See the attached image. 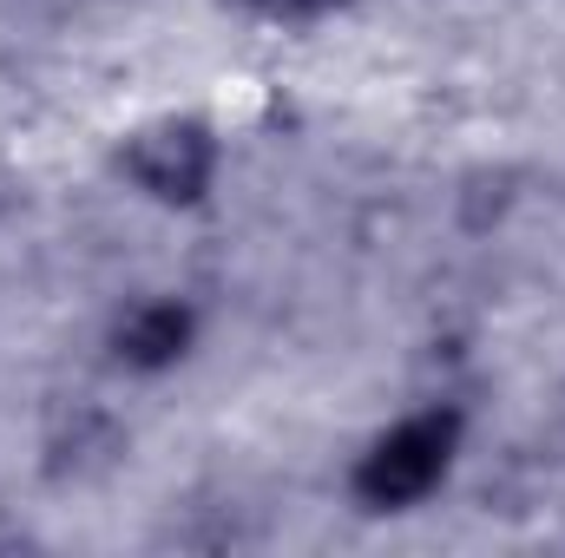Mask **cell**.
Instances as JSON below:
<instances>
[{
  "label": "cell",
  "mask_w": 565,
  "mask_h": 558,
  "mask_svg": "<svg viewBox=\"0 0 565 558\" xmlns=\"http://www.w3.org/2000/svg\"><path fill=\"white\" fill-rule=\"evenodd\" d=\"M447 447V433L440 427H408V433H395L375 460H369V493L375 500H408V493H422L427 480L440 473V453Z\"/></svg>",
  "instance_id": "cell-1"
},
{
  "label": "cell",
  "mask_w": 565,
  "mask_h": 558,
  "mask_svg": "<svg viewBox=\"0 0 565 558\" xmlns=\"http://www.w3.org/2000/svg\"><path fill=\"white\" fill-rule=\"evenodd\" d=\"M132 164H139V178L151 184V191H164V197H191V191L204 184L211 151H204L198 132H151V139H139Z\"/></svg>",
  "instance_id": "cell-2"
},
{
  "label": "cell",
  "mask_w": 565,
  "mask_h": 558,
  "mask_svg": "<svg viewBox=\"0 0 565 558\" xmlns=\"http://www.w3.org/2000/svg\"><path fill=\"white\" fill-rule=\"evenodd\" d=\"M178 342H184V315H171V309L132 322V355H171Z\"/></svg>",
  "instance_id": "cell-3"
},
{
  "label": "cell",
  "mask_w": 565,
  "mask_h": 558,
  "mask_svg": "<svg viewBox=\"0 0 565 558\" xmlns=\"http://www.w3.org/2000/svg\"><path fill=\"white\" fill-rule=\"evenodd\" d=\"M277 7H316V0H277Z\"/></svg>",
  "instance_id": "cell-4"
}]
</instances>
